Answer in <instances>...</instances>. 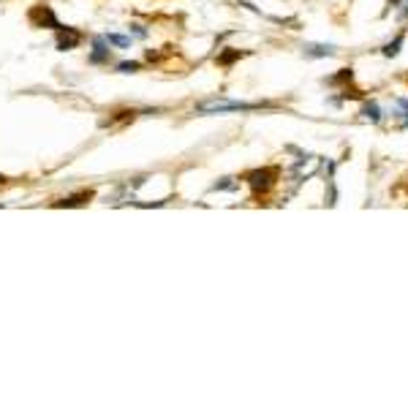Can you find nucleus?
I'll return each mask as SVG.
<instances>
[{"instance_id": "2", "label": "nucleus", "mask_w": 408, "mask_h": 408, "mask_svg": "<svg viewBox=\"0 0 408 408\" xmlns=\"http://www.w3.org/2000/svg\"><path fill=\"white\" fill-rule=\"evenodd\" d=\"M79 41H82V35L77 31H71V28L57 33V49H71V47H77Z\"/></svg>"}, {"instance_id": "4", "label": "nucleus", "mask_w": 408, "mask_h": 408, "mask_svg": "<svg viewBox=\"0 0 408 408\" xmlns=\"http://www.w3.org/2000/svg\"><path fill=\"white\" fill-rule=\"evenodd\" d=\"M104 55H109V49H104V44L98 41L96 52H93V57H90V60H93V63H101V60H104Z\"/></svg>"}, {"instance_id": "1", "label": "nucleus", "mask_w": 408, "mask_h": 408, "mask_svg": "<svg viewBox=\"0 0 408 408\" xmlns=\"http://www.w3.org/2000/svg\"><path fill=\"white\" fill-rule=\"evenodd\" d=\"M196 109H199V112H228V109H231V112H237V109H240V112H248V109H256V106H253V104H237V101H204V104H199Z\"/></svg>"}, {"instance_id": "6", "label": "nucleus", "mask_w": 408, "mask_h": 408, "mask_svg": "<svg viewBox=\"0 0 408 408\" xmlns=\"http://www.w3.org/2000/svg\"><path fill=\"white\" fill-rule=\"evenodd\" d=\"M136 68H139V63H120V71H126V74H128V71H136Z\"/></svg>"}, {"instance_id": "3", "label": "nucleus", "mask_w": 408, "mask_h": 408, "mask_svg": "<svg viewBox=\"0 0 408 408\" xmlns=\"http://www.w3.org/2000/svg\"><path fill=\"white\" fill-rule=\"evenodd\" d=\"M84 199H93V194H90V191H82V194L68 196V199H63V202H57V204H65V207H77V204H82Z\"/></svg>"}, {"instance_id": "7", "label": "nucleus", "mask_w": 408, "mask_h": 408, "mask_svg": "<svg viewBox=\"0 0 408 408\" xmlns=\"http://www.w3.org/2000/svg\"><path fill=\"white\" fill-rule=\"evenodd\" d=\"M368 117H373V120H378V109H375V106H370V109H368Z\"/></svg>"}, {"instance_id": "5", "label": "nucleus", "mask_w": 408, "mask_h": 408, "mask_svg": "<svg viewBox=\"0 0 408 408\" xmlns=\"http://www.w3.org/2000/svg\"><path fill=\"white\" fill-rule=\"evenodd\" d=\"M106 41H112L117 47H131V38H126V35H109Z\"/></svg>"}]
</instances>
